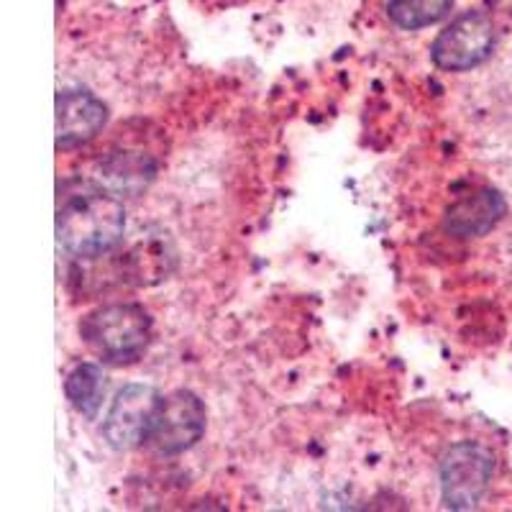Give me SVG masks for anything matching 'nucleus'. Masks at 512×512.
Returning a JSON list of instances; mask_svg holds the SVG:
<instances>
[{"label":"nucleus","instance_id":"obj_1","mask_svg":"<svg viewBox=\"0 0 512 512\" xmlns=\"http://www.w3.org/2000/svg\"><path fill=\"white\" fill-rule=\"evenodd\" d=\"M126 231V208L103 185L59 187L57 244L64 254L95 259L116 249Z\"/></svg>","mask_w":512,"mask_h":512},{"label":"nucleus","instance_id":"obj_2","mask_svg":"<svg viewBox=\"0 0 512 512\" xmlns=\"http://www.w3.org/2000/svg\"><path fill=\"white\" fill-rule=\"evenodd\" d=\"M80 336L108 364H134L152 341V315L136 303L103 305L82 318Z\"/></svg>","mask_w":512,"mask_h":512},{"label":"nucleus","instance_id":"obj_3","mask_svg":"<svg viewBox=\"0 0 512 512\" xmlns=\"http://www.w3.org/2000/svg\"><path fill=\"white\" fill-rule=\"evenodd\" d=\"M495 477V454L477 441H461L441 459V500L448 510H474Z\"/></svg>","mask_w":512,"mask_h":512},{"label":"nucleus","instance_id":"obj_4","mask_svg":"<svg viewBox=\"0 0 512 512\" xmlns=\"http://www.w3.org/2000/svg\"><path fill=\"white\" fill-rule=\"evenodd\" d=\"M495 41V21L482 11H466L436 36L431 59L443 72H469L492 57Z\"/></svg>","mask_w":512,"mask_h":512},{"label":"nucleus","instance_id":"obj_5","mask_svg":"<svg viewBox=\"0 0 512 512\" xmlns=\"http://www.w3.org/2000/svg\"><path fill=\"white\" fill-rule=\"evenodd\" d=\"M205 420L203 400L190 390H177L159 400L146 443L159 454L177 456L203 438Z\"/></svg>","mask_w":512,"mask_h":512},{"label":"nucleus","instance_id":"obj_6","mask_svg":"<svg viewBox=\"0 0 512 512\" xmlns=\"http://www.w3.org/2000/svg\"><path fill=\"white\" fill-rule=\"evenodd\" d=\"M159 400L162 397L152 384H126L103 420V438L108 446L113 451H131L146 443Z\"/></svg>","mask_w":512,"mask_h":512},{"label":"nucleus","instance_id":"obj_7","mask_svg":"<svg viewBox=\"0 0 512 512\" xmlns=\"http://www.w3.org/2000/svg\"><path fill=\"white\" fill-rule=\"evenodd\" d=\"M108 121V108L88 90L57 93V149L70 152L88 144Z\"/></svg>","mask_w":512,"mask_h":512},{"label":"nucleus","instance_id":"obj_8","mask_svg":"<svg viewBox=\"0 0 512 512\" xmlns=\"http://www.w3.org/2000/svg\"><path fill=\"white\" fill-rule=\"evenodd\" d=\"M507 213L505 198L492 187H482V190L466 195V198L456 200L443 216V228L446 233L456 236V239H479L484 233H489L502 216Z\"/></svg>","mask_w":512,"mask_h":512},{"label":"nucleus","instance_id":"obj_9","mask_svg":"<svg viewBox=\"0 0 512 512\" xmlns=\"http://www.w3.org/2000/svg\"><path fill=\"white\" fill-rule=\"evenodd\" d=\"M157 164L139 152H116L100 162V185L116 192L118 198H136L152 185Z\"/></svg>","mask_w":512,"mask_h":512},{"label":"nucleus","instance_id":"obj_10","mask_svg":"<svg viewBox=\"0 0 512 512\" xmlns=\"http://www.w3.org/2000/svg\"><path fill=\"white\" fill-rule=\"evenodd\" d=\"M64 395L82 418L93 420L105 397V374L98 364H77L64 379Z\"/></svg>","mask_w":512,"mask_h":512},{"label":"nucleus","instance_id":"obj_11","mask_svg":"<svg viewBox=\"0 0 512 512\" xmlns=\"http://www.w3.org/2000/svg\"><path fill=\"white\" fill-rule=\"evenodd\" d=\"M454 0H390L387 16L402 31H418L433 26L451 13Z\"/></svg>","mask_w":512,"mask_h":512},{"label":"nucleus","instance_id":"obj_12","mask_svg":"<svg viewBox=\"0 0 512 512\" xmlns=\"http://www.w3.org/2000/svg\"><path fill=\"white\" fill-rule=\"evenodd\" d=\"M489 8H495V11L500 13H507V16H512V0H487Z\"/></svg>","mask_w":512,"mask_h":512}]
</instances>
